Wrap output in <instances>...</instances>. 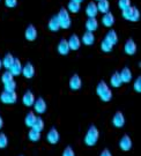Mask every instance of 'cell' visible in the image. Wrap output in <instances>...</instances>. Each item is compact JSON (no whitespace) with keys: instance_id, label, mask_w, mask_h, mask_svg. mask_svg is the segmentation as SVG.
I'll use <instances>...</instances> for the list:
<instances>
[{"instance_id":"8d00e7d4","label":"cell","mask_w":141,"mask_h":156,"mask_svg":"<svg viewBox=\"0 0 141 156\" xmlns=\"http://www.w3.org/2000/svg\"><path fill=\"white\" fill-rule=\"evenodd\" d=\"M133 89H134V91H136V93H140L141 91V78L140 76H138V78L134 80V82H133Z\"/></svg>"},{"instance_id":"ffe728a7","label":"cell","mask_w":141,"mask_h":156,"mask_svg":"<svg viewBox=\"0 0 141 156\" xmlns=\"http://www.w3.org/2000/svg\"><path fill=\"white\" fill-rule=\"evenodd\" d=\"M86 31H90L94 33L98 28V20L96 17H88L86 21Z\"/></svg>"},{"instance_id":"7c38bea8","label":"cell","mask_w":141,"mask_h":156,"mask_svg":"<svg viewBox=\"0 0 141 156\" xmlns=\"http://www.w3.org/2000/svg\"><path fill=\"white\" fill-rule=\"evenodd\" d=\"M37 36H38L37 28L35 27L34 24H29L28 27H27V29H26V31H24V37H26V39L29 41V42H34V41H36Z\"/></svg>"},{"instance_id":"4dcf8cb0","label":"cell","mask_w":141,"mask_h":156,"mask_svg":"<svg viewBox=\"0 0 141 156\" xmlns=\"http://www.w3.org/2000/svg\"><path fill=\"white\" fill-rule=\"evenodd\" d=\"M28 139L30 140L31 142H38L41 140V132L30 128L28 132Z\"/></svg>"},{"instance_id":"7bdbcfd3","label":"cell","mask_w":141,"mask_h":156,"mask_svg":"<svg viewBox=\"0 0 141 156\" xmlns=\"http://www.w3.org/2000/svg\"><path fill=\"white\" fill-rule=\"evenodd\" d=\"M2 68V62H1V58H0V69Z\"/></svg>"},{"instance_id":"ac0fdd59","label":"cell","mask_w":141,"mask_h":156,"mask_svg":"<svg viewBox=\"0 0 141 156\" xmlns=\"http://www.w3.org/2000/svg\"><path fill=\"white\" fill-rule=\"evenodd\" d=\"M57 50L59 52V55H62V56H67L68 52H69V46H68V43H67V39L66 38H62L59 41V43L57 45Z\"/></svg>"},{"instance_id":"ee69618b","label":"cell","mask_w":141,"mask_h":156,"mask_svg":"<svg viewBox=\"0 0 141 156\" xmlns=\"http://www.w3.org/2000/svg\"><path fill=\"white\" fill-rule=\"evenodd\" d=\"M94 1H96V2H97V1H100V0H94Z\"/></svg>"},{"instance_id":"f1b7e54d","label":"cell","mask_w":141,"mask_h":156,"mask_svg":"<svg viewBox=\"0 0 141 156\" xmlns=\"http://www.w3.org/2000/svg\"><path fill=\"white\" fill-rule=\"evenodd\" d=\"M35 120H36V115H35V112L30 111L27 113V116L24 118V124H26L27 127L31 128L35 123Z\"/></svg>"},{"instance_id":"484cf974","label":"cell","mask_w":141,"mask_h":156,"mask_svg":"<svg viewBox=\"0 0 141 156\" xmlns=\"http://www.w3.org/2000/svg\"><path fill=\"white\" fill-rule=\"evenodd\" d=\"M104 38L108 39L111 44L116 45L118 43V34L116 30H113V29H110L107 34H105V36H104Z\"/></svg>"},{"instance_id":"2e32d148","label":"cell","mask_w":141,"mask_h":156,"mask_svg":"<svg viewBox=\"0 0 141 156\" xmlns=\"http://www.w3.org/2000/svg\"><path fill=\"white\" fill-rule=\"evenodd\" d=\"M119 76H120V80L123 83H129L132 81V78H133V74H132V71L129 67H123V69L119 72Z\"/></svg>"},{"instance_id":"ba28073f","label":"cell","mask_w":141,"mask_h":156,"mask_svg":"<svg viewBox=\"0 0 141 156\" xmlns=\"http://www.w3.org/2000/svg\"><path fill=\"white\" fill-rule=\"evenodd\" d=\"M136 50H138V46H136V43L134 42V39L129 38L124 44V52L125 55L127 56H134L136 53Z\"/></svg>"},{"instance_id":"d6a6232c","label":"cell","mask_w":141,"mask_h":156,"mask_svg":"<svg viewBox=\"0 0 141 156\" xmlns=\"http://www.w3.org/2000/svg\"><path fill=\"white\" fill-rule=\"evenodd\" d=\"M14 80V76L12 75V73L9 71H6V72L2 73V75H1V81H2V83H8V82H11Z\"/></svg>"},{"instance_id":"f546056e","label":"cell","mask_w":141,"mask_h":156,"mask_svg":"<svg viewBox=\"0 0 141 156\" xmlns=\"http://www.w3.org/2000/svg\"><path fill=\"white\" fill-rule=\"evenodd\" d=\"M45 127V123H44V120H43V118L42 117H36V120H35L34 125H33V129L35 131H38V132H42L43 129Z\"/></svg>"},{"instance_id":"5b68a950","label":"cell","mask_w":141,"mask_h":156,"mask_svg":"<svg viewBox=\"0 0 141 156\" xmlns=\"http://www.w3.org/2000/svg\"><path fill=\"white\" fill-rule=\"evenodd\" d=\"M0 101H1V103L8 104V105L16 103L17 101L16 91H6V90L1 91V94H0Z\"/></svg>"},{"instance_id":"d590c367","label":"cell","mask_w":141,"mask_h":156,"mask_svg":"<svg viewBox=\"0 0 141 156\" xmlns=\"http://www.w3.org/2000/svg\"><path fill=\"white\" fill-rule=\"evenodd\" d=\"M131 5V0H118V7L120 11H124L126 8H129Z\"/></svg>"},{"instance_id":"603a6c76","label":"cell","mask_w":141,"mask_h":156,"mask_svg":"<svg viewBox=\"0 0 141 156\" xmlns=\"http://www.w3.org/2000/svg\"><path fill=\"white\" fill-rule=\"evenodd\" d=\"M97 5V11L102 13V14H105L108 12H110V2L109 0H100L96 2Z\"/></svg>"},{"instance_id":"4fadbf2b","label":"cell","mask_w":141,"mask_h":156,"mask_svg":"<svg viewBox=\"0 0 141 156\" xmlns=\"http://www.w3.org/2000/svg\"><path fill=\"white\" fill-rule=\"evenodd\" d=\"M112 125L117 128H122L125 125V116L122 111H117L113 115Z\"/></svg>"},{"instance_id":"d6986e66","label":"cell","mask_w":141,"mask_h":156,"mask_svg":"<svg viewBox=\"0 0 141 156\" xmlns=\"http://www.w3.org/2000/svg\"><path fill=\"white\" fill-rule=\"evenodd\" d=\"M35 95L30 91V90H27L24 94H23L22 96V103H23V105H26V106H28V108H30V106H33L34 105V103H35Z\"/></svg>"},{"instance_id":"277c9868","label":"cell","mask_w":141,"mask_h":156,"mask_svg":"<svg viewBox=\"0 0 141 156\" xmlns=\"http://www.w3.org/2000/svg\"><path fill=\"white\" fill-rule=\"evenodd\" d=\"M122 15L125 20L131 21V22H138L140 20V11L136 6H130L124 11H122Z\"/></svg>"},{"instance_id":"4316f807","label":"cell","mask_w":141,"mask_h":156,"mask_svg":"<svg viewBox=\"0 0 141 156\" xmlns=\"http://www.w3.org/2000/svg\"><path fill=\"white\" fill-rule=\"evenodd\" d=\"M110 84L112 86L113 88H119L122 87V80H120V76H119V72H115L111 75V79H110Z\"/></svg>"},{"instance_id":"3957f363","label":"cell","mask_w":141,"mask_h":156,"mask_svg":"<svg viewBox=\"0 0 141 156\" xmlns=\"http://www.w3.org/2000/svg\"><path fill=\"white\" fill-rule=\"evenodd\" d=\"M57 19L60 24V29H68L72 24V20H71V15L66 8H60V11L57 14Z\"/></svg>"},{"instance_id":"8992f818","label":"cell","mask_w":141,"mask_h":156,"mask_svg":"<svg viewBox=\"0 0 141 156\" xmlns=\"http://www.w3.org/2000/svg\"><path fill=\"white\" fill-rule=\"evenodd\" d=\"M34 110L36 113H38V115H43V113H45L46 110H48V104H46L45 100L43 98V97H38V98H36L35 100V103H34Z\"/></svg>"},{"instance_id":"60d3db41","label":"cell","mask_w":141,"mask_h":156,"mask_svg":"<svg viewBox=\"0 0 141 156\" xmlns=\"http://www.w3.org/2000/svg\"><path fill=\"white\" fill-rule=\"evenodd\" d=\"M2 126H4V119H2V117L0 116V129L2 128Z\"/></svg>"},{"instance_id":"cb8c5ba5","label":"cell","mask_w":141,"mask_h":156,"mask_svg":"<svg viewBox=\"0 0 141 156\" xmlns=\"http://www.w3.org/2000/svg\"><path fill=\"white\" fill-rule=\"evenodd\" d=\"M48 28L50 31L52 33H57L59 29H60V24H59V21H58V19H57V15L55 16H52L49 20V22H48Z\"/></svg>"},{"instance_id":"e0dca14e","label":"cell","mask_w":141,"mask_h":156,"mask_svg":"<svg viewBox=\"0 0 141 156\" xmlns=\"http://www.w3.org/2000/svg\"><path fill=\"white\" fill-rule=\"evenodd\" d=\"M116 22V19H115V15H113L111 12H108L105 14H103V17H102V24L105 27V28H111L113 24Z\"/></svg>"},{"instance_id":"9c48e42d","label":"cell","mask_w":141,"mask_h":156,"mask_svg":"<svg viewBox=\"0 0 141 156\" xmlns=\"http://www.w3.org/2000/svg\"><path fill=\"white\" fill-rule=\"evenodd\" d=\"M46 140L50 145H57L60 140V134L58 132V129L56 127H52L49 129V132L46 134Z\"/></svg>"},{"instance_id":"7402d4cb","label":"cell","mask_w":141,"mask_h":156,"mask_svg":"<svg viewBox=\"0 0 141 156\" xmlns=\"http://www.w3.org/2000/svg\"><path fill=\"white\" fill-rule=\"evenodd\" d=\"M97 5H96V1H89L88 2V5L86 7V15L88 17H96L97 15Z\"/></svg>"},{"instance_id":"83f0119b","label":"cell","mask_w":141,"mask_h":156,"mask_svg":"<svg viewBox=\"0 0 141 156\" xmlns=\"http://www.w3.org/2000/svg\"><path fill=\"white\" fill-rule=\"evenodd\" d=\"M68 11V13H72V14H76V13H79L80 9H81V4H78V2H75V1H69L67 4V8H66Z\"/></svg>"},{"instance_id":"8fae6325","label":"cell","mask_w":141,"mask_h":156,"mask_svg":"<svg viewBox=\"0 0 141 156\" xmlns=\"http://www.w3.org/2000/svg\"><path fill=\"white\" fill-rule=\"evenodd\" d=\"M68 86H69V89L71 90L81 89V87H82V80H81L79 74H73V75L69 78Z\"/></svg>"},{"instance_id":"5bb4252c","label":"cell","mask_w":141,"mask_h":156,"mask_svg":"<svg viewBox=\"0 0 141 156\" xmlns=\"http://www.w3.org/2000/svg\"><path fill=\"white\" fill-rule=\"evenodd\" d=\"M22 67H23V65L21 64V60H20L19 58H15L13 65H12L11 68H9L8 71L12 73L13 76H19V75H21V73H22Z\"/></svg>"},{"instance_id":"44dd1931","label":"cell","mask_w":141,"mask_h":156,"mask_svg":"<svg viewBox=\"0 0 141 156\" xmlns=\"http://www.w3.org/2000/svg\"><path fill=\"white\" fill-rule=\"evenodd\" d=\"M95 35L94 33H90V31H86L83 35H82V38H81V43H83L87 46H91V45L95 44Z\"/></svg>"},{"instance_id":"30bf717a","label":"cell","mask_w":141,"mask_h":156,"mask_svg":"<svg viewBox=\"0 0 141 156\" xmlns=\"http://www.w3.org/2000/svg\"><path fill=\"white\" fill-rule=\"evenodd\" d=\"M67 43H68V46H69V50H73V51L79 50L80 48H81V44H82L81 43V38H80L76 34H72L69 36V38L67 39Z\"/></svg>"},{"instance_id":"1f68e13d","label":"cell","mask_w":141,"mask_h":156,"mask_svg":"<svg viewBox=\"0 0 141 156\" xmlns=\"http://www.w3.org/2000/svg\"><path fill=\"white\" fill-rule=\"evenodd\" d=\"M113 46L115 45L113 44H111L108 39H105V38H103L102 39V42H101V50L103 51V52H111V51L113 50Z\"/></svg>"},{"instance_id":"52a82bcc","label":"cell","mask_w":141,"mask_h":156,"mask_svg":"<svg viewBox=\"0 0 141 156\" xmlns=\"http://www.w3.org/2000/svg\"><path fill=\"white\" fill-rule=\"evenodd\" d=\"M132 146H133V142H132V139H131V136L129 134H124L119 140V148L123 151H131Z\"/></svg>"},{"instance_id":"9a60e30c","label":"cell","mask_w":141,"mask_h":156,"mask_svg":"<svg viewBox=\"0 0 141 156\" xmlns=\"http://www.w3.org/2000/svg\"><path fill=\"white\" fill-rule=\"evenodd\" d=\"M35 67L31 62H27L26 65H23L22 67V74L26 79H33L35 76Z\"/></svg>"},{"instance_id":"6da1fadb","label":"cell","mask_w":141,"mask_h":156,"mask_svg":"<svg viewBox=\"0 0 141 156\" xmlns=\"http://www.w3.org/2000/svg\"><path fill=\"white\" fill-rule=\"evenodd\" d=\"M96 94L103 102H110L112 100V90L107 84L105 81H100L96 86Z\"/></svg>"},{"instance_id":"d4e9b609","label":"cell","mask_w":141,"mask_h":156,"mask_svg":"<svg viewBox=\"0 0 141 156\" xmlns=\"http://www.w3.org/2000/svg\"><path fill=\"white\" fill-rule=\"evenodd\" d=\"M14 60H15V58H14V56H13L12 53H6L5 57L1 59V62H2V67H5L6 71H8V69L11 68L12 65H13Z\"/></svg>"},{"instance_id":"b9f144b4","label":"cell","mask_w":141,"mask_h":156,"mask_svg":"<svg viewBox=\"0 0 141 156\" xmlns=\"http://www.w3.org/2000/svg\"><path fill=\"white\" fill-rule=\"evenodd\" d=\"M72 1H75V2H78V4H82V2H83V0H72Z\"/></svg>"},{"instance_id":"e575fe53","label":"cell","mask_w":141,"mask_h":156,"mask_svg":"<svg viewBox=\"0 0 141 156\" xmlns=\"http://www.w3.org/2000/svg\"><path fill=\"white\" fill-rule=\"evenodd\" d=\"M4 90H6V91H15L16 90V82L13 80L8 83H5L4 84Z\"/></svg>"},{"instance_id":"74e56055","label":"cell","mask_w":141,"mask_h":156,"mask_svg":"<svg viewBox=\"0 0 141 156\" xmlns=\"http://www.w3.org/2000/svg\"><path fill=\"white\" fill-rule=\"evenodd\" d=\"M62 156H75V151H74V149L71 146H67V147L64 149V151H62Z\"/></svg>"},{"instance_id":"7a4b0ae2","label":"cell","mask_w":141,"mask_h":156,"mask_svg":"<svg viewBox=\"0 0 141 156\" xmlns=\"http://www.w3.org/2000/svg\"><path fill=\"white\" fill-rule=\"evenodd\" d=\"M98 138H100V131H98V128L96 127L95 125H91L90 127L88 128L85 138H83V142L88 147H94L97 144Z\"/></svg>"},{"instance_id":"ab89813d","label":"cell","mask_w":141,"mask_h":156,"mask_svg":"<svg viewBox=\"0 0 141 156\" xmlns=\"http://www.w3.org/2000/svg\"><path fill=\"white\" fill-rule=\"evenodd\" d=\"M100 156H112V153L109 151V149L105 148V149H103V151H102V153L100 154Z\"/></svg>"},{"instance_id":"f35d334b","label":"cell","mask_w":141,"mask_h":156,"mask_svg":"<svg viewBox=\"0 0 141 156\" xmlns=\"http://www.w3.org/2000/svg\"><path fill=\"white\" fill-rule=\"evenodd\" d=\"M5 5L8 8H14L17 5V0H5Z\"/></svg>"},{"instance_id":"836d02e7","label":"cell","mask_w":141,"mask_h":156,"mask_svg":"<svg viewBox=\"0 0 141 156\" xmlns=\"http://www.w3.org/2000/svg\"><path fill=\"white\" fill-rule=\"evenodd\" d=\"M8 146V138L5 133H0V149H5Z\"/></svg>"}]
</instances>
